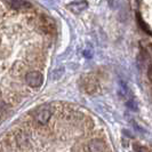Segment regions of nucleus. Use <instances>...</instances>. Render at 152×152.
Segmentation results:
<instances>
[{"instance_id": "obj_2", "label": "nucleus", "mask_w": 152, "mask_h": 152, "mask_svg": "<svg viewBox=\"0 0 152 152\" xmlns=\"http://www.w3.org/2000/svg\"><path fill=\"white\" fill-rule=\"evenodd\" d=\"M34 119H36V122L39 125H47L52 119V111L49 109L42 107L36 112Z\"/></svg>"}, {"instance_id": "obj_3", "label": "nucleus", "mask_w": 152, "mask_h": 152, "mask_svg": "<svg viewBox=\"0 0 152 152\" xmlns=\"http://www.w3.org/2000/svg\"><path fill=\"white\" fill-rule=\"evenodd\" d=\"M88 150L91 152H105L107 145L99 138H93L88 142Z\"/></svg>"}, {"instance_id": "obj_5", "label": "nucleus", "mask_w": 152, "mask_h": 152, "mask_svg": "<svg viewBox=\"0 0 152 152\" xmlns=\"http://www.w3.org/2000/svg\"><path fill=\"white\" fill-rule=\"evenodd\" d=\"M86 7H87V2L86 1H78V2H73V4L69 5V8L75 13H79Z\"/></svg>"}, {"instance_id": "obj_1", "label": "nucleus", "mask_w": 152, "mask_h": 152, "mask_svg": "<svg viewBox=\"0 0 152 152\" xmlns=\"http://www.w3.org/2000/svg\"><path fill=\"white\" fill-rule=\"evenodd\" d=\"M25 81L30 87L37 88V87H40L42 85L44 76L39 71H30L25 75Z\"/></svg>"}, {"instance_id": "obj_4", "label": "nucleus", "mask_w": 152, "mask_h": 152, "mask_svg": "<svg viewBox=\"0 0 152 152\" xmlns=\"http://www.w3.org/2000/svg\"><path fill=\"white\" fill-rule=\"evenodd\" d=\"M6 4H8L10 7L14 9H26L31 8V4L25 0H4Z\"/></svg>"}, {"instance_id": "obj_6", "label": "nucleus", "mask_w": 152, "mask_h": 152, "mask_svg": "<svg viewBox=\"0 0 152 152\" xmlns=\"http://www.w3.org/2000/svg\"><path fill=\"white\" fill-rule=\"evenodd\" d=\"M136 152H150V150H146L145 148H136Z\"/></svg>"}]
</instances>
